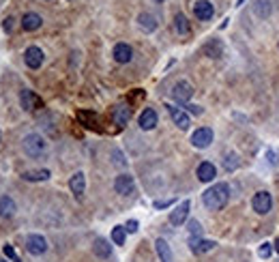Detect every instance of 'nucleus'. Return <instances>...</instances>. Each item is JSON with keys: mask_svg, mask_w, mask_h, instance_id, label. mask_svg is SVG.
I'll return each instance as SVG.
<instances>
[{"mask_svg": "<svg viewBox=\"0 0 279 262\" xmlns=\"http://www.w3.org/2000/svg\"><path fill=\"white\" fill-rule=\"evenodd\" d=\"M238 165H240L238 155H236V153H226V157H224V168H226L228 172H234V170H238Z\"/></svg>", "mask_w": 279, "mask_h": 262, "instance_id": "obj_25", "label": "nucleus"}, {"mask_svg": "<svg viewBox=\"0 0 279 262\" xmlns=\"http://www.w3.org/2000/svg\"><path fill=\"white\" fill-rule=\"evenodd\" d=\"M230 200V185L228 183H215L202 194V202L209 211H221Z\"/></svg>", "mask_w": 279, "mask_h": 262, "instance_id": "obj_1", "label": "nucleus"}, {"mask_svg": "<svg viewBox=\"0 0 279 262\" xmlns=\"http://www.w3.org/2000/svg\"><path fill=\"white\" fill-rule=\"evenodd\" d=\"M187 230H189L191 236H202V223L198 219H191L189 226H187Z\"/></svg>", "mask_w": 279, "mask_h": 262, "instance_id": "obj_31", "label": "nucleus"}, {"mask_svg": "<svg viewBox=\"0 0 279 262\" xmlns=\"http://www.w3.org/2000/svg\"><path fill=\"white\" fill-rule=\"evenodd\" d=\"M22 178H24V181H28V183L47 181V178H50V170H30V172H24Z\"/></svg>", "mask_w": 279, "mask_h": 262, "instance_id": "obj_23", "label": "nucleus"}, {"mask_svg": "<svg viewBox=\"0 0 279 262\" xmlns=\"http://www.w3.org/2000/svg\"><path fill=\"white\" fill-rule=\"evenodd\" d=\"M43 50L41 47H37V45H32V47H28L26 52H24V63H26L30 69H39L41 65H43Z\"/></svg>", "mask_w": 279, "mask_h": 262, "instance_id": "obj_10", "label": "nucleus"}, {"mask_svg": "<svg viewBox=\"0 0 279 262\" xmlns=\"http://www.w3.org/2000/svg\"><path fill=\"white\" fill-rule=\"evenodd\" d=\"M215 241L211 239H202V236H191L189 239V249L193 254H206V252H211V249H215Z\"/></svg>", "mask_w": 279, "mask_h": 262, "instance_id": "obj_12", "label": "nucleus"}, {"mask_svg": "<svg viewBox=\"0 0 279 262\" xmlns=\"http://www.w3.org/2000/svg\"><path fill=\"white\" fill-rule=\"evenodd\" d=\"M189 209H191V202L183 200L172 213H170V223L172 226H183L187 221V217H189Z\"/></svg>", "mask_w": 279, "mask_h": 262, "instance_id": "obj_8", "label": "nucleus"}, {"mask_svg": "<svg viewBox=\"0 0 279 262\" xmlns=\"http://www.w3.org/2000/svg\"><path fill=\"white\" fill-rule=\"evenodd\" d=\"M41 24H43V20L37 13H26V15L22 17V28L26 30V32H32V30L41 28Z\"/></svg>", "mask_w": 279, "mask_h": 262, "instance_id": "obj_19", "label": "nucleus"}, {"mask_svg": "<svg viewBox=\"0 0 279 262\" xmlns=\"http://www.w3.org/2000/svg\"><path fill=\"white\" fill-rule=\"evenodd\" d=\"M125 239H127L125 226H114V228H112V241H114V245H125Z\"/></svg>", "mask_w": 279, "mask_h": 262, "instance_id": "obj_27", "label": "nucleus"}, {"mask_svg": "<svg viewBox=\"0 0 279 262\" xmlns=\"http://www.w3.org/2000/svg\"><path fill=\"white\" fill-rule=\"evenodd\" d=\"M114 189L120 196H129V194H133V189H136V181H133L131 174H118L114 181Z\"/></svg>", "mask_w": 279, "mask_h": 262, "instance_id": "obj_9", "label": "nucleus"}, {"mask_svg": "<svg viewBox=\"0 0 279 262\" xmlns=\"http://www.w3.org/2000/svg\"><path fill=\"white\" fill-rule=\"evenodd\" d=\"M155 249H157V254H159L161 262H174V254H172V249H170L165 239H157L155 241Z\"/></svg>", "mask_w": 279, "mask_h": 262, "instance_id": "obj_20", "label": "nucleus"}, {"mask_svg": "<svg viewBox=\"0 0 279 262\" xmlns=\"http://www.w3.org/2000/svg\"><path fill=\"white\" fill-rule=\"evenodd\" d=\"M13 22H15L13 17H7V20H5V24H3V28H5L7 32H11V30H13Z\"/></svg>", "mask_w": 279, "mask_h": 262, "instance_id": "obj_36", "label": "nucleus"}, {"mask_svg": "<svg viewBox=\"0 0 279 262\" xmlns=\"http://www.w3.org/2000/svg\"><path fill=\"white\" fill-rule=\"evenodd\" d=\"M196 174H198V178H200L202 183H211L213 178L217 176V168H215L211 161H202V163L198 165V172H196Z\"/></svg>", "mask_w": 279, "mask_h": 262, "instance_id": "obj_15", "label": "nucleus"}, {"mask_svg": "<svg viewBox=\"0 0 279 262\" xmlns=\"http://www.w3.org/2000/svg\"><path fill=\"white\" fill-rule=\"evenodd\" d=\"M129 118H131V108H129V105H125V103L116 105V108H114V123L118 127H125L129 123Z\"/></svg>", "mask_w": 279, "mask_h": 262, "instance_id": "obj_18", "label": "nucleus"}, {"mask_svg": "<svg viewBox=\"0 0 279 262\" xmlns=\"http://www.w3.org/2000/svg\"><path fill=\"white\" fill-rule=\"evenodd\" d=\"M204 52L206 54H209L211 58H217V56H219L221 54V43L219 41H217V39H213L209 45H204Z\"/></svg>", "mask_w": 279, "mask_h": 262, "instance_id": "obj_29", "label": "nucleus"}, {"mask_svg": "<svg viewBox=\"0 0 279 262\" xmlns=\"http://www.w3.org/2000/svg\"><path fill=\"white\" fill-rule=\"evenodd\" d=\"M112 157H114L116 165H127V161H125V157H123V153H120V151H114V153H112Z\"/></svg>", "mask_w": 279, "mask_h": 262, "instance_id": "obj_33", "label": "nucleus"}, {"mask_svg": "<svg viewBox=\"0 0 279 262\" xmlns=\"http://www.w3.org/2000/svg\"><path fill=\"white\" fill-rule=\"evenodd\" d=\"M140 129H144V131H151V129H155L157 127V112L153 110V108H146L142 114H140Z\"/></svg>", "mask_w": 279, "mask_h": 262, "instance_id": "obj_17", "label": "nucleus"}, {"mask_svg": "<svg viewBox=\"0 0 279 262\" xmlns=\"http://www.w3.org/2000/svg\"><path fill=\"white\" fill-rule=\"evenodd\" d=\"M193 13H196V17H198V20L206 22V20H211V17H213L215 9H213V5L209 3V0H198V3L193 5Z\"/></svg>", "mask_w": 279, "mask_h": 262, "instance_id": "obj_14", "label": "nucleus"}, {"mask_svg": "<svg viewBox=\"0 0 279 262\" xmlns=\"http://www.w3.org/2000/svg\"><path fill=\"white\" fill-rule=\"evenodd\" d=\"M273 249H275V245H273V243H262V245L258 247V256H260V258H264V260H266V258H271V256H273Z\"/></svg>", "mask_w": 279, "mask_h": 262, "instance_id": "obj_30", "label": "nucleus"}, {"mask_svg": "<svg viewBox=\"0 0 279 262\" xmlns=\"http://www.w3.org/2000/svg\"><path fill=\"white\" fill-rule=\"evenodd\" d=\"M69 189L73 192V196L82 198L84 189H86V176H84V172H76L73 176H71V181H69Z\"/></svg>", "mask_w": 279, "mask_h": 262, "instance_id": "obj_16", "label": "nucleus"}, {"mask_svg": "<svg viewBox=\"0 0 279 262\" xmlns=\"http://www.w3.org/2000/svg\"><path fill=\"white\" fill-rule=\"evenodd\" d=\"M185 110L191 112V114H202V108L200 105H191V103H185Z\"/></svg>", "mask_w": 279, "mask_h": 262, "instance_id": "obj_35", "label": "nucleus"}, {"mask_svg": "<svg viewBox=\"0 0 279 262\" xmlns=\"http://www.w3.org/2000/svg\"><path fill=\"white\" fill-rule=\"evenodd\" d=\"M26 249H28V254H32V256L45 254V252H47L45 236H41V234H28V236H26Z\"/></svg>", "mask_w": 279, "mask_h": 262, "instance_id": "obj_4", "label": "nucleus"}, {"mask_svg": "<svg viewBox=\"0 0 279 262\" xmlns=\"http://www.w3.org/2000/svg\"><path fill=\"white\" fill-rule=\"evenodd\" d=\"M273 245H275V252H277V254H279V239H277V241H275V243H273Z\"/></svg>", "mask_w": 279, "mask_h": 262, "instance_id": "obj_39", "label": "nucleus"}, {"mask_svg": "<svg viewBox=\"0 0 279 262\" xmlns=\"http://www.w3.org/2000/svg\"><path fill=\"white\" fill-rule=\"evenodd\" d=\"M172 204V200H165V202H155V209H165Z\"/></svg>", "mask_w": 279, "mask_h": 262, "instance_id": "obj_37", "label": "nucleus"}, {"mask_svg": "<svg viewBox=\"0 0 279 262\" xmlns=\"http://www.w3.org/2000/svg\"><path fill=\"white\" fill-rule=\"evenodd\" d=\"M125 230H127V232H131V234H133V232H138V221H136V219H129V221H127V226H125Z\"/></svg>", "mask_w": 279, "mask_h": 262, "instance_id": "obj_34", "label": "nucleus"}, {"mask_svg": "<svg viewBox=\"0 0 279 262\" xmlns=\"http://www.w3.org/2000/svg\"><path fill=\"white\" fill-rule=\"evenodd\" d=\"M211 142H213V129H209V127H200V129L193 131L191 144L196 146V148H209Z\"/></svg>", "mask_w": 279, "mask_h": 262, "instance_id": "obj_5", "label": "nucleus"}, {"mask_svg": "<svg viewBox=\"0 0 279 262\" xmlns=\"http://www.w3.org/2000/svg\"><path fill=\"white\" fill-rule=\"evenodd\" d=\"M3 252H5V256H7L11 262H22V260H20V256H17V252L13 249V245H5V247H3Z\"/></svg>", "mask_w": 279, "mask_h": 262, "instance_id": "obj_32", "label": "nucleus"}, {"mask_svg": "<svg viewBox=\"0 0 279 262\" xmlns=\"http://www.w3.org/2000/svg\"><path fill=\"white\" fill-rule=\"evenodd\" d=\"M266 159H271V163H277V155L273 151H266Z\"/></svg>", "mask_w": 279, "mask_h": 262, "instance_id": "obj_38", "label": "nucleus"}, {"mask_svg": "<svg viewBox=\"0 0 279 262\" xmlns=\"http://www.w3.org/2000/svg\"><path fill=\"white\" fill-rule=\"evenodd\" d=\"M112 56H114V61H116V63L125 65V63H129L131 58H133V50H131V45H127V43H116V45H114Z\"/></svg>", "mask_w": 279, "mask_h": 262, "instance_id": "obj_13", "label": "nucleus"}, {"mask_svg": "<svg viewBox=\"0 0 279 262\" xmlns=\"http://www.w3.org/2000/svg\"><path fill=\"white\" fill-rule=\"evenodd\" d=\"M0 262H7V260H0Z\"/></svg>", "mask_w": 279, "mask_h": 262, "instance_id": "obj_41", "label": "nucleus"}, {"mask_svg": "<svg viewBox=\"0 0 279 262\" xmlns=\"http://www.w3.org/2000/svg\"><path fill=\"white\" fill-rule=\"evenodd\" d=\"M92 252L99 258H110L112 256V245L99 236V239H95V243H92Z\"/></svg>", "mask_w": 279, "mask_h": 262, "instance_id": "obj_21", "label": "nucleus"}, {"mask_svg": "<svg viewBox=\"0 0 279 262\" xmlns=\"http://www.w3.org/2000/svg\"><path fill=\"white\" fill-rule=\"evenodd\" d=\"M251 207L258 215H266V213L273 209V196L269 192H258L251 200Z\"/></svg>", "mask_w": 279, "mask_h": 262, "instance_id": "obj_3", "label": "nucleus"}, {"mask_svg": "<svg viewBox=\"0 0 279 262\" xmlns=\"http://www.w3.org/2000/svg\"><path fill=\"white\" fill-rule=\"evenodd\" d=\"M138 24H140V28L144 32H153L157 28V20L151 15V13H140L138 15Z\"/></svg>", "mask_w": 279, "mask_h": 262, "instance_id": "obj_24", "label": "nucleus"}, {"mask_svg": "<svg viewBox=\"0 0 279 262\" xmlns=\"http://www.w3.org/2000/svg\"><path fill=\"white\" fill-rule=\"evenodd\" d=\"M15 215V202L11 196L0 198V217H13Z\"/></svg>", "mask_w": 279, "mask_h": 262, "instance_id": "obj_22", "label": "nucleus"}, {"mask_svg": "<svg viewBox=\"0 0 279 262\" xmlns=\"http://www.w3.org/2000/svg\"><path fill=\"white\" fill-rule=\"evenodd\" d=\"M165 108H168V112H170V116H172V121H174V125L178 127V129H189V125H191V118L187 116V112L185 110H180V108H176V105H172V103H165Z\"/></svg>", "mask_w": 279, "mask_h": 262, "instance_id": "obj_7", "label": "nucleus"}, {"mask_svg": "<svg viewBox=\"0 0 279 262\" xmlns=\"http://www.w3.org/2000/svg\"><path fill=\"white\" fill-rule=\"evenodd\" d=\"M20 103H22V108L26 112H32V110H37V108H41V105H43L41 99L32 90H28V88H24L20 92Z\"/></svg>", "mask_w": 279, "mask_h": 262, "instance_id": "obj_11", "label": "nucleus"}, {"mask_svg": "<svg viewBox=\"0 0 279 262\" xmlns=\"http://www.w3.org/2000/svg\"><path fill=\"white\" fill-rule=\"evenodd\" d=\"M45 148H47V144L39 134H28L24 138V153H26L28 157H41Z\"/></svg>", "mask_w": 279, "mask_h": 262, "instance_id": "obj_2", "label": "nucleus"}, {"mask_svg": "<svg viewBox=\"0 0 279 262\" xmlns=\"http://www.w3.org/2000/svg\"><path fill=\"white\" fill-rule=\"evenodd\" d=\"M191 95H193V88H191L189 82H185V80L176 82L174 88H172V99L178 101L180 105H185V103L191 99Z\"/></svg>", "mask_w": 279, "mask_h": 262, "instance_id": "obj_6", "label": "nucleus"}, {"mask_svg": "<svg viewBox=\"0 0 279 262\" xmlns=\"http://www.w3.org/2000/svg\"><path fill=\"white\" fill-rule=\"evenodd\" d=\"M155 3H163V0H155Z\"/></svg>", "mask_w": 279, "mask_h": 262, "instance_id": "obj_40", "label": "nucleus"}, {"mask_svg": "<svg viewBox=\"0 0 279 262\" xmlns=\"http://www.w3.org/2000/svg\"><path fill=\"white\" fill-rule=\"evenodd\" d=\"M174 28H176L178 34H189V22H187V17H185L183 13H176V17H174Z\"/></svg>", "mask_w": 279, "mask_h": 262, "instance_id": "obj_26", "label": "nucleus"}, {"mask_svg": "<svg viewBox=\"0 0 279 262\" xmlns=\"http://www.w3.org/2000/svg\"><path fill=\"white\" fill-rule=\"evenodd\" d=\"M78 118L84 123V127L88 129H97V116L92 112H78Z\"/></svg>", "mask_w": 279, "mask_h": 262, "instance_id": "obj_28", "label": "nucleus"}]
</instances>
